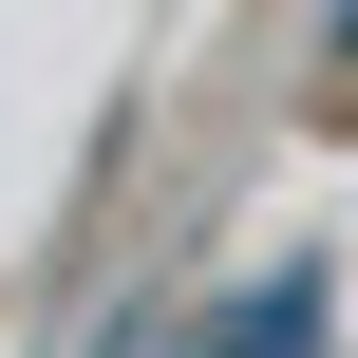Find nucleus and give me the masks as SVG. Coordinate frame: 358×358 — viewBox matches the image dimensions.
I'll return each instance as SVG.
<instances>
[{
    "mask_svg": "<svg viewBox=\"0 0 358 358\" xmlns=\"http://www.w3.org/2000/svg\"><path fill=\"white\" fill-rule=\"evenodd\" d=\"M208 358H321V245H283V264L227 302V340H208Z\"/></svg>",
    "mask_w": 358,
    "mask_h": 358,
    "instance_id": "1",
    "label": "nucleus"
},
{
    "mask_svg": "<svg viewBox=\"0 0 358 358\" xmlns=\"http://www.w3.org/2000/svg\"><path fill=\"white\" fill-rule=\"evenodd\" d=\"M321 113H358V0L321 19Z\"/></svg>",
    "mask_w": 358,
    "mask_h": 358,
    "instance_id": "2",
    "label": "nucleus"
}]
</instances>
